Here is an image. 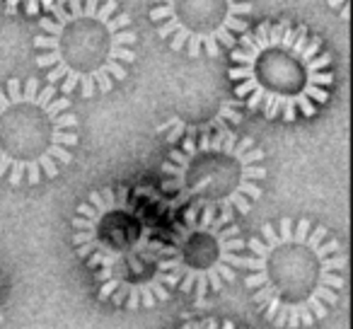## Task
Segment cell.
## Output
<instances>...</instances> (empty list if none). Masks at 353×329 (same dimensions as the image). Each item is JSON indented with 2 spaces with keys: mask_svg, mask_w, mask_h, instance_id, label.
Instances as JSON below:
<instances>
[{
  "mask_svg": "<svg viewBox=\"0 0 353 329\" xmlns=\"http://www.w3.org/2000/svg\"><path fill=\"white\" fill-rule=\"evenodd\" d=\"M162 177L179 203L245 216L264 192V150L235 131L201 133L167 155Z\"/></svg>",
  "mask_w": 353,
  "mask_h": 329,
  "instance_id": "6",
  "label": "cell"
},
{
  "mask_svg": "<svg viewBox=\"0 0 353 329\" xmlns=\"http://www.w3.org/2000/svg\"><path fill=\"white\" fill-rule=\"evenodd\" d=\"M245 240L235 216L213 208H189L160 247V271L167 288L194 298L221 293L237 279Z\"/></svg>",
  "mask_w": 353,
  "mask_h": 329,
  "instance_id": "7",
  "label": "cell"
},
{
  "mask_svg": "<svg viewBox=\"0 0 353 329\" xmlns=\"http://www.w3.org/2000/svg\"><path fill=\"white\" fill-rule=\"evenodd\" d=\"M240 269L264 319L281 329H307L339 303L346 255L319 223L281 218L245 242Z\"/></svg>",
  "mask_w": 353,
  "mask_h": 329,
  "instance_id": "1",
  "label": "cell"
},
{
  "mask_svg": "<svg viewBox=\"0 0 353 329\" xmlns=\"http://www.w3.org/2000/svg\"><path fill=\"white\" fill-rule=\"evenodd\" d=\"M179 329H245V327H240V324L230 322V319L206 317V319H194V322L182 324Z\"/></svg>",
  "mask_w": 353,
  "mask_h": 329,
  "instance_id": "10",
  "label": "cell"
},
{
  "mask_svg": "<svg viewBox=\"0 0 353 329\" xmlns=\"http://www.w3.org/2000/svg\"><path fill=\"white\" fill-rule=\"evenodd\" d=\"M80 123L54 85L10 78L0 85V182L34 187L73 162Z\"/></svg>",
  "mask_w": 353,
  "mask_h": 329,
  "instance_id": "5",
  "label": "cell"
},
{
  "mask_svg": "<svg viewBox=\"0 0 353 329\" xmlns=\"http://www.w3.org/2000/svg\"><path fill=\"white\" fill-rule=\"evenodd\" d=\"M73 247L104 303L148 310L170 298L160 271L162 240L131 189L102 187L80 201L73 216Z\"/></svg>",
  "mask_w": 353,
  "mask_h": 329,
  "instance_id": "2",
  "label": "cell"
},
{
  "mask_svg": "<svg viewBox=\"0 0 353 329\" xmlns=\"http://www.w3.org/2000/svg\"><path fill=\"white\" fill-rule=\"evenodd\" d=\"M59 3L61 0H0V10L10 12V15L20 10H25L27 15H37L41 10L51 12Z\"/></svg>",
  "mask_w": 353,
  "mask_h": 329,
  "instance_id": "9",
  "label": "cell"
},
{
  "mask_svg": "<svg viewBox=\"0 0 353 329\" xmlns=\"http://www.w3.org/2000/svg\"><path fill=\"white\" fill-rule=\"evenodd\" d=\"M136 41L119 0H61L39 22L37 66L63 94L92 99L126 80Z\"/></svg>",
  "mask_w": 353,
  "mask_h": 329,
  "instance_id": "4",
  "label": "cell"
},
{
  "mask_svg": "<svg viewBox=\"0 0 353 329\" xmlns=\"http://www.w3.org/2000/svg\"><path fill=\"white\" fill-rule=\"evenodd\" d=\"M228 75L235 97L271 121L314 117L334 85L332 56L322 41L288 20L261 22L240 34Z\"/></svg>",
  "mask_w": 353,
  "mask_h": 329,
  "instance_id": "3",
  "label": "cell"
},
{
  "mask_svg": "<svg viewBox=\"0 0 353 329\" xmlns=\"http://www.w3.org/2000/svg\"><path fill=\"white\" fill-rule=\"evenodd\" d=\"M329 8L332 10L339 12V17H341V22H348V0H327Z\"/></svg>",
  "mask_w": 353,
  "mask_h": 329,
  "instance_id": "11",
  "label": "cell"
},
{
  "mask_svg": "<svg viewBox=\"0 0 353 329\" xmlns=\"http://www.w3.org/2000/svg\"><path fill=\"white\" fill-rule=\"evenodd\" d=\"M150 20L172 51L216 59L245 34L252 0H150Z\"/></svg>",
  "mask_w": 353,
  "mask_h": 329,
  "instance_id": "8",
  "label": "cell"
}]
</instances>
